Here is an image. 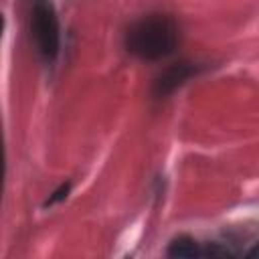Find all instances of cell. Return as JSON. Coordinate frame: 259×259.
Instances as JSON below:
<instances>
[{"label":"cell","mask_w":259,"mask_h":259,"mask_svg":"<svg viewBox=\"0 0 259 259\" xmlns=\"http://www.w3.org/2000/svg\"><path fill=\"white\" fill-rule=\"evenodd\" d=\"M180 42V30L168 14H148L136 20L125 32V49L142 61L170 57Z\"/></svg>","instance_id":"cell-1"},{"label":"cell","mask_w":259,"mask_h":259,"mask_svg":"<svg viewBox=\"0 0 259 259\" xmlns=\"http://www.w3.org/2000/svg\"><path fill=\"white\" fill-rule=\"evenodd\" d=\"M30 32L40 57L45 61H55L61 49V26L53 0H34L30 12Z\"/></svg>","instance_id":"cell-2"},{"label":"cell","mask_w":259,"mask_h":259,"mask_svg":"<svg viewBox=\"0 0 259 259\" xmlns=\"http://www.w3.org/2000/svg\"><path fill=\"white\" fill-rule=\"evenodd\" d=\"M198 73H200V65H196V63H190V61L172 63L156 77L152 91H154L156 97H166V95L174 93L178 87H182L190 77H194Z\"/></svg>","instance_id":"cell-3"},{"label":"cell","mask_w":259,"mask_h":259,"mask_svg":"<svg viewBox=\"0 0 259 259\" xmlns=\"http://www.w3.org/2000/svg\"><path fill=\"white\" fill-rule=\"evenodd\" d=\"M170 257H200L202 255V247L188 235H178L170 241L168 251Z\"/></svg>","instance_id":"cell-4"},{"label":"cell","mask_w":259,"mask_h":259,"mask_svg":"<svg viewBox=\"0 0 259 259\" xmlns=\"http://www.w3.org/2000/svg\"><path fill=\"white\" fill-rule=\"evenodd\" d=\"M71 192V182L67 180V182H63L49 198H47V202H45V206H51V204H55V202H61V200H65L67 198V194Z\"/></svg>","instance_id":"cell-5"},{"label":"cell","mask_w":259,"mask_h":259,"mask_svg":"<svg viewBox=\"0 0 259 259\" xmlns=\"http://www.w3.org/2000/svg\"><path fill=\"white\" fill-rule=\"evenodd\" d=\"M227 255H233V253L227 247H221L219 243H208L202 249V257H227Z\"/></svg>","instance_id":"cell-6"},{"label":"cell","mask_w":259,"mask_h":259,"mask_svg":"<svg viewBox=\"0 0 259 259\" xmlns=\"http://www.w3.org/2000/svg\"><path fill=\"white\" fill-rule=\"evenodd\" d=\"M247 257H251V259H259V243H255V247L247 253Z\"/></svg>","instance_id":"cell-7"}]
</instances>
